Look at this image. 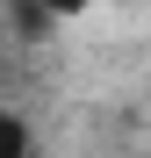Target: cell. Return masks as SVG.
<instances>
[{
    "label": "cell",
    "instance_id": "1",
    "mask_svg": "<svg viewBox=\"0 0 151 158\" xmlns=\"http://www.w3.org/2000/svg\"><path fill=\"white\" fill-rule=\"evenodd\" d=\"M0 137H7V158H29V129H22L15 115H7V122H0Z\"/></svg>",
    "mask_w": 151,
    "mask_h": 158
},
{
    "label": "cell",
    "instance_id": "2",
    "mask_svg": "<svg viewBox=\"0 0 151 158\" xmlns=\"http://www.w3.org/2000/svg\"><path fill=\"white\" fill-rule=\"evenodd\" d=\"M43 7H50V22H65V15H86L94 0H43Z\"/></svg>",
    "mask_w": 151,
    "mask_h": 158
}]
</instances>
